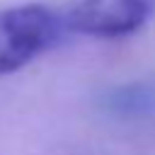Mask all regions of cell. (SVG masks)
<instances>
[{
  "label": "cell",
  "instance_id": "6da1fadb",
  "mask_svg": "<svg viewBox=\"0 0 155 155\" xmlns=\"http://www.w3.org/2000/svg\"><path fill=\"white\" fill-rule=\"evenodd\" d=\"M65 29V19L41 2L0 10V75L17 73L53 48Z\"/></svg>",
  "mask_w": 155,
  "mask_h": 155
},
{
  "label": "cell",
  "instance_id": "7a4b0ae2",
  "mask_svg": "<svg viewBox=\"0 0 155 155\" xmlns=\"http://www.w3.org/2000/svg\"><path fill=\"white\" fill-rule=\"evenodd\" d=\"M155 15V0H78L65 19L68 31L92 39H124Z\"/></svg>",
  "mask_w": 155,
  "mask_h": 155
}]
</instances>
